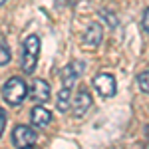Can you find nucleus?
<instances>
[{
    "mask_svg": "<svg viewBox=\"0 0 149 149\" xmlns=\"http://www.w3.org/2000/svg\"><path fill=\"white\" fill-rule=\"evenodd\" d=\"M38 54H40V38L38 36H28L22 44V70L26 74H32L38 62Z\"/></svg>",
    "mask_w": 149,
    "mask_h": 149,
    "instance_id": "obj_1",
    "label": "nucleus"
},
{
    "mask_svg": "<svg viewBox=\"0 0 149 149\" xmlns=\"http://www.w3.org/2000/svg\"><path fill=\"white\" fill-rule=\"evenodd\" d=\"M26 93H28V90H26V84L22 78H10L2 88V95L10 105H20L26 97Z\"/></svg>",
    "mask_w": 149,
    "mask_h": 149,
    "instance_id": "obj_2",
    "label": "nucleus"
},
{
    "mask_svg": "<svg viewBox=\"0 0 149 149\" xmlns=\"http://www.w3.org/2000/svg\"><path fill=\"white\" fill-rule=\"evenodd\" d=\"M36 131L28 125H16L14 131H12V143L16 149H30L36 143Z\"/></svg>",
    "mask_w": 149,
    "mask_h": 149,
    "instance_id": "obj_3",
    "label": "nucleus"
},
{
    "mask_svg": "<svg viewBox=\"0 0 149 149\" xmlns=\"http://www.w3.org/2000/svg\"><path fill=\"white\" fill-rule=\"evenodd\" d=\"M93 88H95L97 93L103 95V97H113L115 95V78L111 74L102 72V74H97V76L93 78Z\"/></svg>",
    "mask_w": 149,
    "mask_h": 149,
    "instance_id": "obj_4",
    "label": "nucleus"
},
{
    "mask_svg": "<svg viewBox=\"0 0 149 149\" xmlns=\"http://www.w3.org/2000/svg\"><path fill=\"white\" fill-rule=\"evenodd\" d=\"M92 105H93L92 93L84 88V90H80V92L76 93V97H74V115H76V117L86 115V113H88V109H90Z\"/></svg>",
    "mask_w": 149,
    "mask_h": 149,
    "instance_id": "obj_5",
    "label": "nucleus"
},
{
    "mask_svg": "<svg viewBox=\"0 0 149 149\" xmlns=\"http://www.w3.org/2000/svg\"><path fill=\"white\" fill-rule=\"evenodd\" d=\"M102 38H103L102 24L92 22L88 26V30L84 32V44H86V48H97L102 44Z\"/></svg>",
    "mask_w": 149,
    "mask_h": 149,
    "instance_id": "obj_6",
    "label": "nucleus"
},
{
    "mask_svg": "<svg viewBox=\"0 0 149 149\" xmlns=\"http://www.w3.org/2000/svg\"><path fill=\"white\" fill-rule=\"evenodd\" d=\"M30 95L36 103H46L50 100V86L48 81L44 80H34L32 84V90H30Z\"/></svg>",
    "mask_w": 149,
    "mask_h": 149,
    "instance_id": "obj_7",
    "label": "nucleus"
},
{
    "mask_svg": "<svg viewBox=\"0 0 149 149\" xmlns=\"http://www.w3.org/2000/svg\"><path fill=\"white\" fill-rule=\"evenodd\" d=\"M30 121H32L36 127H46V125H50V121H52V113L48 111L46 107L36 105L34 109H32V113H30Z\"/></svg>",
    "mask_w": 149,
    "mask_h": 149,
    "instance_id": "obj_8",
    "label": "nucleus"
},
{
    "mask_svg": "<svg viewBox=\"0 0 149 149\" xmlns=\"http://www.w3.org/2000/svg\"><path fill=\"white\" fill-rule=\"evenodd\" d=\"M78 76H80V68L76 66V64H70L66 68L62 70V88H66V90H72L74 86H76V80H78Z\"/></svg>",
    "mask_w": 149,
    "mask_h": 149,
    "instance_id": "obj_9",
    "label": "nucleus"
},
{
    "mask_svg": "<svg viewBox=\"0 0 149 149\" xmlns=\"http://www.w3.org/2000/svg\"><path fill=\"white\" fill-rule=\"evenodd\" d=\"M10 62V50L4 42H0V66H6Z\"/></svg>",
    "mask_w": 149,
    "mask_h": 149,
    "instance_id": "obj_10",
    "label": "nucleus"
},
{
    "mask_svg": "<svg viewBox=\"0 0 149 149\" xmlns=\"http://www.w3.org/2000/svg\"><path fill=\"white\" fill-rule=\"evenodd\" d=\"M137 81H139V88H141V92L149 93V72H143V74H139Z\"/></svg>",
    "mask_w": 149,
    "mask_h": 149,
    "instance_id": "obj_11",
    "label": "nucleus"
},
{
    "mask_svg": "<svg viewBox=\"0 0 149 149\" xmlns=\"http://www.w3.org/2000/svg\"><path fill=\"white\" fill-rule=\"evenodd\" d=\"M102 16H103V18H105L109 24H111V28H115V26H117V18H115L113 14H109V12H102Z\"/></svg>",
    "mask_w": 149,
    "mask_h": 149,
    "instance_id": "obj_12",
    "label": "nucleus"
},
{
    "mask_svg": "<svg viewBox=\"0 0 149 149\" xmlns=\"http://www.w3.org/2000/svg\"><path fill=\"white\" fill-rule=\"evenodd\" d=\"M141 24H143V30L149 34V8L145 10V14H143V22H141Z\"/></svg>",
    "mask_w": 149,
    "mask_h": 149,
    "instance_id": "obj_13",
    "label": "nucleus"
},
{
    "mask_svg": "<svg viewBox=\"0 0 149 149\" xmlns=\"http://www.w3.org/2000/svg\"><path fill=\"white\" fill-rule=\"evenodd\" d=\"M4 125H6V113L0 115V137H2V131H4Z\"/></svg>",
    "mask_w": 149,
    "mask_h": 149,
    "instance_id": "obj_14",
    "label": "nucleus"
},
{
    "mask_svg": "<svg viewBox=\"0 0 149 149\" xmlns=\"http://www.w3.org/2000/svg\"><path fill=\"white\" fill-rule=\"evenodd\" d=\"M145 137H147V139H149V125H147V127H145Z\"/></svg>",
    "mask_w": 149,
    "mask_h": 149,
    "instance_id": "obj_15",
    "label": "nucleus"
},
{
    "mask_svg": "<svg viewBox=\"0 0 149 149\" xmlns=\"http://www.w3.org/2000/svg\"><path fill=\"white\" fill-rule=\"evenodd\" d=\"M4 2H6V0H0V4H4Z\"/></svg>",
    "mask_w": 149,
    "mask_h": 149,
    "instance_id": "obj_16",
    "label": "nucleus"
},
{
    "mask_svg": "<svg viewBox=\"0 0 149 149\" xmlns=\"http://www.w3.org/2000/svg\"><path fill=\"white\" fill-rule=\"evenodd\" d=\"M2 113H4V111H2V107H0V115H2Z\"/></svg>",
    "mask_w": 149,
    "mask_h": 149,
    "instance_id": "obj_17",
    "label": "nucleus"
},
{
    "mask_svg": "<svg viewBox=\"0 0 149 149\" xmlns=\"http://www.w3.org/2000/svg\"><path fill=\"white\" fill-rule=\"evenodd\" d=\"M145 149H149V145H145Z\"/></svg>",
    "mask_w": 149,
    "mask_h": 149,
    "instance_id": "obj_18",
    "label": "nucleus"
}]
</instances>
